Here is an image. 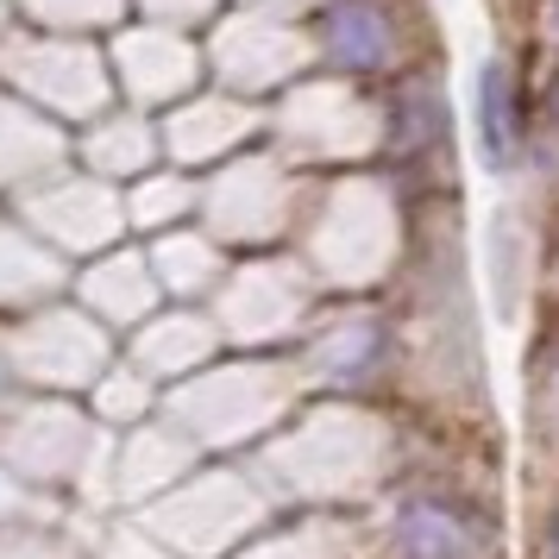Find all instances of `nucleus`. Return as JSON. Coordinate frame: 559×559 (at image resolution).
Segmentation results:
<instances>
[{"label": "nucleus", "instance_id": "f257e3e1", "mask_svg": "<svg viewBox=\"0 0 559 559\" xmlns=\"http://www.w3.org/2000/svg\"><path fill=\"white\" fill-rule=\"evenodd\" d=\"M396 554L403 559H478V534L447 503H408L396 515Z\"/></svg>", "mask_w": 559, "mask_h": 559}, {"label": "nucleus", "instance_id": "f03ea898", "mask_svg": "<svg viewBox=\"0 0 559 559\" xmlns=\"http://www.w3.org/2000/svg\"><path fill=\"white\" fill-rule=\"evenodd\" d=\"M328 51L346 70H378L383 57H390V20L371 0H340L328 20Z\"/></svg>", "mask_w": 559, "mask_h": 559}, {"label": "nucleus", "instance_id": "7ed1b4c3", "mask_svg": "<svg viewBox=\"0 0 559 559\" xmlns=\"http://www.w3.org/2000/svg\"><path fill=\"white\" fill-rule=\"evenodd\" d=\"M478 132H484V157L490 164H515L522 152V102L503 63H490L478 76Z\"/></svg>", "mask_w": 559, "mask_h": 559}, {"label": "nucleus", "instance_id": "20e7f679", "mask_svg": "<svg viewBox=\"0 0 559 559\" xmlns=\"http://www.w3.org/2000/svg\"><path fill=\"white\" fill-rule=\"evenodd\" d=\"M554 559H559V522H554Z\"/></svg>", "mask_w": 559, "mask_h": 559}, {"label": "nucleus", "instance_id": "39448f33", "mask_svg": "<svg viewBox=\"0 0 559 559\" xmlns=\"http://www.w3.org/2000/svg\"><path fill=\"white\" fill-rule=\"evenodd\" d=\"M554 20H559V7H554Z\"/></svg>", "mask_w": 559, "mask_h": 559}, {"label": "nucleus", "instance_id": "423d86ee", "mask_svg": "<svg viewBox=\"0 0 559 559\" xmlns=\"http://www.w3.org/2000/svg\"><path fill=\"white\" fill-rule=\"evenodd\" d=\"M554 107H559V102H554Z\"/></svg>", "mask_w": 559, "mask_h": 559}]
</instances>
